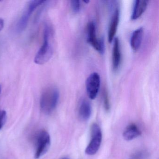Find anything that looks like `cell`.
<instances>
[{
	"instance_id": "d6986e66",
	"label": "cell",
	"mask_w": 159,
	"mask_h": 159,
	"mask_svg": "<svg viewBox=\"0 0 159 159\" xmlns=\"http://www.w3.org/2000/svg\"><path fill=\"white\" fill-rule=\"evenodd\" d=\"M62 159H70L69 158H67V157H65V158H62Z\"/></svg>"
},
{
	"instance_id": "8fae6325",
	"label": "cell",
	"mask_w": 159,
	"mask_h": 159,
	"mask_svg": "<svg viewBox=\"0 0 159 159\" xmlns=\"http://www.w3.org/2000/svg\"><path fill=\"white\" fill-rule=\"evenodd\" d=\"M141 132L135 124L129 125L124 131L123 137L125 140L131 141L141 135Z\"/></svg>"
},
{
	"instance_id": "9a60e30c",
	"label": "cell",
	"mask_w": 159,
	"mask_h": 159,
	"mask_svg": "<svg viewBox=\"0 0 159 159\" xmlns=\"http://www.w3.org/2000/svg\"><path fill=\"white\" fill-rule=\"evenodd\" d=\"M103 97L104 108L107 111H108L110 109V104L108 93L106 89H105L103 92Z\"/></svg>"
},
{
	"instance_id": "e0dca14e",
	"label": "cell",
	"mask_w": 159,
	"mask_h": 159,
	"mask_svg": "<svg viewBox=\"0 0 159 159\" xmlns=\"http://www.w3.org/2000/svg\"><path fill=\"white\" fill-rule=\"evenodd\" d=\"M7 120V112L5 110H0V130L2 129Z\"/></svg>"
},
{
	"instance_id": "8992f818",
	"label": "cell",
	"mask_w": 159,
	"mask_h": 159,
	"mask_svg": "<svg viewBox=\"0 0 159 159\" xmlns=\"http://www.w3.org/2000/svg\"><path fill=\"white\" fill-rule=\"evenodd\" d=\"M87 42L99 53L103 54L105 51L104 41L98 39L96 29L94 22H91L87 27Z\"/></svg>"
},
{
	"instance_id": "52a82bcc",
	"label": "cell",
	"mask_w": 159,
	"mask_h": 159,
	"mask_svg": "<svg viewBox=\"0 0 159 159\" xmlns=\"http://www.w3.org/2000/svg\"><path fill=\"white\" fill-rule=\"evenodd\" d=\"M100 77L97 72L89 75L86 81L87 95L91 99H94L98 94L100 85Z\"/></svg>"
},
{
	"instance_id": "6da1fadb",
	"label": "cell",
	"mask_w": 159,
	"mask_h": 159,
	"mask_svg": "<svg viewBox=\"0 0 159 159\" xmlns=\"http://www.w3.org/2000/svg\"><path fill=\"white\" fill-rule=\"evenodd\" d=\"M53 29L50 24L46 23L43 29V42L37 52L34 62L38 65H43L47 63L52 56L53 53L52 41Z\"/></svg>"
},
{
	"instance_id": "2e32d148",
	"label": "cell",
	"mask_w": 159,
	"mask_h": 159,
	"mask_svg": "<svg viewBox=\"0 0 159 159\" xmlns=\"http://www.w3.org/2000/svg\"><path fill=\"white\" fill-rule=\"evenodd\" d=\"M70 5L72 11L75 13H78L80 10V2L78 0H72L70 1Z\"/></svg>"
},
{
	"instance_id": "9c48e42d",
	"label": "cell",
	"mask_w": 159,
	"mask_h": 159,
	"mask_svg": "<svg viewBox=\"0 0 159 159\" xmlns=\"http://www.w3.org/2000/svg\"><path fill=\"white\" fill-rule=\"evenodd\" d=\"M120 21V11L116 9L114 12L109 26L108 38L109 43L112 42L115 39V35L118 29V25Z\"/></svg>"
},
{
	"instance_id": "5b68a950",
	"label": "cell",
	"mask_w": 159,
	"mask_h": 159,
	"mask_svg": "<svg viewBox=\"0 0 159 159\" xmlns=\"http://www.w3.org/2000/svg\"><path fill=\"white\" fill-rule=\"evenodd\" d=\"M91 130V140L85 150L86 154L89 155L97 153L101 146L102 139V131L98 125L96 123L93 124Z\"/></svg>"
},
{
	"instance_id": "5bb4252c",
	"label": "cell",
	"mask_w": 159,
	"mask_h": 159,
	"mask_svg": "<svg viewBox=\"0 0 159 159\" xmlns=\"http://www.w3.org/2000/svg\"><path fill=\"white\" fill-rule=\"evenodd\" d=\"M148 153L145 150H139L134 153L129 159H147Z\"/></svg>"
},
{
	"instance_id": "ffe728a7",
	"label": "cell",
	"mask_w": 159,
	"mask_h": 159,
	"mask_svg": "<svg viewBox=\"0 0 159 159\" xmlns=\"http://www.w3.org/2000/svg\"><path fill=\"white\" fill-rule=\"evenodd\" d=\"M1 86L0 85V94H1Z\"/></svg>"
},
{
	"instance_id": "4fadbf2b",
	"label": "cell",
	"mask_w": 159,
	"mask_h": 159,
	"mask_svg": "<svg viewBox=\"0 0 159 159\" xmlns=\"http://www.w3.org/2000/svg\"><path fill=\"white\" fill-rule=\"evenodd\" d=\"M143 29L142 27L136 30L132 33L130 40V44L134 51H137L140 47L143 39Z\"/></svg>"
},
{
	"instance_id": "ac0fdd59",
	"label": "cell",
	"mask_w": 159,
	"mask_h": 159,
	"mask_svg": "<svg viewBox=\"0 0 159 159\" xmlns=\"http://www.w3.org/2000/svg\"><path fill=\"white\" fill-rule=\"evenodd\" d=\"M4 26V20L2 18H0V32L2 30Z\"/></svg>"
},
{
	"instance_id": "7a4b0ae2",
	"label": "cell",
	"mask_w": 159,
	"mask_h": 159,
	"mask_svg": "<svg viewBox=\"0 0 159 159\" xmlns=\"http://www.w3.org/2000/svg\"><path fill=\"white\" fill-rule=\"evenodd\" d=\"M59 99V92L55 86L47 87L43 92L40 100V106L43 113L50 114L56 109Z\"/></svg>"
},
{
	"instance_id": "30bf717a",
	"label": "cell",
	"mask_w": 159,
	"mask_h": 159,
	"mask_svg": "<svg viewBox=\"0 0 159 159\" xmlns=\"http://www.w3.org/2000/svg\"><path fill=\"white\" fill-rule=\"evenodd\" d=\"M92 112L91 103L86 99H83L80 103L79 109V117L81 120L85 121L89 120Z\"/></svg>"
},
{
	"instance_id": "277c9868",
	"label": "cell",
	"mask_w": 159,
	"mask_h": 159,
	"mask_svg": "<svg viewBox=\"0 0 159 159\" xmlns=\"http://www.w3.org/2000/svg\"><path fill=\"white\" fill-rule=\"evenodd\" d=\"M45 2V1L43 0H33L29 2L17 23V30L18 32H22L25 29L30 18L33 12L38 7Z\"/></svg>"
},
{
	"instance_id": "ba28073f",
	"label": "cell",
	"mask_w": 159,
	"mask_h": 159,
	"mask_svg": "<svg viewBox=\"0 0 159 159\" xmlns=\"http://www.w3.org/2000/svg\"><path fill=\"white\" fill-rule=\"evenodd\" d=\"M113 43L112 53V68L114 71H116L119 69L121 61L120 46V41L118 38H115Z\"/></svg>"
},
{
	"instance_id": "3957f363",
	"label": "cell",
	"mask_w": 159,
	"mask_h": 159,
	"mask_svg": "<svg viewBox=\"0 0 159 159\" xmlns=\"http://www.w3.org/2000/svg\"><path fill=\"white\" fill-rule=\"evenodd\" d=\"M34 141L35 158L39 159L49 150L51 144V137L46 130H41L38 131L35 135Z\"/></svg>"
},
{
	"instance_id": "7c38bea8",
	"label": "cell",
	"mask_w": 159,
	"mask_h": 159,
	"mask_svg": "<svg viewBox=\"0 0 159 159\" xmlns=\"http://www.w3.org/2000/svg\"><path fill=\"white\" fill-rule=\"evenodd\" d=\"M148 2L147 1L141 0H137L135 1L131 16L132 20H136L142 16L147 9Z\"/></svg>"
}]
</instances>
